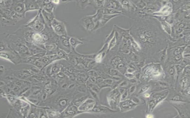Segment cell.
Segmentation results:
<instances>
[{
    "label": "cell",
    "instance_id": "25",
    "mask_svg": "<svg viewBox=\"0 0 190 118\" xmlns=\"http://www.w3.org/2000/svg\"><path fill=\"white\" fill-rule=\"evenodd\" d=\"M52 71L54 73H56V72H58V71H59V68L56 66H54L52 68Z\"/></svg>",
    "mask_w": 190,
    "mask_h": 118
},
{
    "label": "cell",
    "instance_id": "1",
    "mask_svg": "<svg viewBox=\"0 0 190 118\" xmlns=\"http://www.w3.org/2000/svg\"><path fill=\"white\" fill-rule=\"evenodd\" d=\"M51 27L57 35L60 37L67 36L66 28L64 22L54 18L51 24Z\"/></svg>",
    "mask_w": 190,
    "mask_h": 118
},
{
    "label": "cell",
    "instance_id": "10",
    "mask_svg": "<svg viewBox=\"0 0 190 118\" xmlns=\"http://www.w3.org/2000/svg\"><path fill=\"white\" fill-rule=\"evenodd\" d=\"M69 42L72 49H74V51L75 50V48L78 45H82L83 43L82 41L74 37H70Z\"/></svg>",
    "mask_w": 190,
    "mask_h": 118
},
{
    "label": "cell",
    "instance_id": "13",
    "mask_svg": "<svg viewBox=\"0 0 190 118\" xmlns=\"http://www.w3.org/2000/svg\"><path fill=\"white\" fill-rule=\"evenodd\" d=\"M76 5L80 7L81 10L85 9L87 7L89 6L90 1H76Z\"/></svg>",
    "mask_w": 190,
    "mask_h": 118
},
{
    "label": "cell",
    "instance_id": "20",
    "mask_svg": "<svg viewBox=\"0 0 190 118\" xmlns=\"http://www.w3.org/2000/svg\"><path fill=\"white\" fill-rule=\"evenodd\" d=\"M115 42H116V40H115V37H114L113 38L112 40H111L110 42L109 45L108 46V51L112 48L113 47L115 46Z\"/></svg>",
    "mask_w": 190,
    "mask_h": 118
},
{
    "label": "cell",
    "instance_id": "23",
    "mask_svg": "<svg viewBox=\"0 0 190 118\" xmlns=\"http://www.w3.org/2000/svg\"><path fill=\"white\" fill-rule=\"evenodd\" d=\"M88 73H89L88 74L90 75L91 76L95 77H98V74L94 71H90Z\"/></svg>",
    "mask_w": 190,
    "mask_h": 118
},
{
    "label": "cell",
    "instance_id": "18",
    "mask_svg": "<svg viewBox=\"0 0 190 118\" xmlns=\"http://www.w3.org/2000/svg\"><path fill=\"white\" fill-rule=\"evenodd\" d=\"M137 6L141 9H143L146 6V3L143 1H139L137 3Z\"/></svg>",
    "mask_w": 190,
    "mask_h": 118
},
{
    "label": "cell",
    "instance_id": "15",
    "mask_svg": "<svg viewBox=\"0 0 190 118\" xmlns=\"http://www.w3.org/2000/svg\"><path fill=\"white\" fill-rule=\"evenodd\" d=\"M46 49L48 51V52H53L57 48V45L55 44L48 43V44H46L45 45Z\"/></svg>",
    "mask_w": 190,
    "mask_h": 118
},
{
    "label": "cell",
    "instance_id": "22",
    "mask_svg": "<svg viewBox=\"0 0 190 118\" xmlns=\"http://www.w3.org/2000/svg\"><path fill=\"white\" fill-rule=\"evenodd\" d=\"M94 92H96L97 93H98L100 91V88L98 86V85H94L93 86L91 87V89Z\"/></svg>",
    "mask_w": 190,
    "mask_h": 118
},
{
    "label": "cell",
    "instance_id": "19",
    "mask_svg": "<svg viewBox=\"0 0 190 118\" xmlns=\"http://www.w3.org/2000/svg\"><path fill=\"white\" fill-rule=\"evenodd\" d=\"M156 9V6H149L148 8H147L145 12L148 13H151L154 12V11Z\"/></svg>",
    "mask_w": 190,
    "mask_h": 118
},
{
    "label": "cell",
    "instance_id": "28",
    "mask_svg": "<svg viewBox=\"0 0 190 118\" xmlns=\"http://www.w3.org/2000/svg\"><path fill=\"white\" fill-rule=\"evenodd\" d=\"M51 2L56 5H58L60 3V1H51Z\"/></svg>",
    "mask_w": 190,
    "mask_h": 118
},
{
    "label": "cell",
    "instance_id": "14",
    "mask_svg": "<svg viewBox=\"0 0 190 118\" xmlns=\"http://www.w3.org/2000/svg\"><path fill=\"white\" fill-rule=\"evenodd\" d=\"M104 15H120L122 14L121 12L115 10L108 9V8H104L103 11Z\"/></svg>",
    "mask_w": 190,
    "mask_h": 118
},
{
    "label": "cell",
    "instance_id": "11",
    "mask_svg": "<svg viewBox=\"0 0 190 118\" xmlns=\"http://www.w3.org/2000/svg\"><path fill=\"white\" fill-rule=\"evenodd\" d=\"M104 1H90L89 6L93 7L94 9H98L104 8Z\"/></svg>",
    "mask_w": 190,
    "mask_h": 118
},
{
    "label": "cell",
    "instance_id": "12",
    "mask_svg": "<svg viewBox=\"0 0 190 118\" xmlns=\"http://www.w3.org/2000/svg\"><path fill=\"white\" fill-rule=\"evenodd\" d=\"M47 113L48 117L54 118L59 117L61 114L59 112L54 110L48 108L46 110Z\"/></svg>",
    "mask_w": 190,
    "mask_h": 118
},
{
    "label": "cell",
    "instance_id": "3",
    "mask_svg": "<svg viewBox=\"0 0 190 118\" xmlns=\"http://www.w3.org/2000/svg\"><path fill=\"white\" fill-rule=\"evenodd\" d=\"M80 22L81 25L87 30L92 31L95 26V24L93 20L92 15L85 16L81 18Z\"/></svg>",
    "mask_w": 190,
    "mask_h": 118
},
{
    "label": "cell",
    "instance_id": "24",
    "mask_svg": "<svg viewBox=\"0 0 190 118\" xmlns=\"http://www.w3.org/2000/svg\"><path fill=\"white\" fill-rule=\"evenodd\" d=\"M114 32L113 31L111 33V34H110L109 36H108V37L106 38L105 39V42H108V41L110 40L111 39H112L113 35H114Z\"/></svg>",
    "mask_w": 190,
    "mask_h": 118
},
{
    "label": "cell",
    "instance_id": "21",
    "mask_svg": "<svg viewBox=\"0 0 190 118\" xmlns=\"http://www.w3.org/2000/svg\"><path fill=\"white\" fill-rule=\"evenodd\" d=\"M89 89V91L90 93L91 94V95H92V97L93 98L94 100H96L95 101H98V95H97V93L96 92H94L93 91L91 90V89Z\"/></svg>",
    "mask_w": 190,
    "mask_h": 118
},
{
    "label": "cell",
    "instance_id": "2",
    "mask_svg": "<svg viewBox=\"0 0 190 118\" xmlns=\"http://www.w3.org/2000/svg\"><path fill=\"white\" fill-rule=\"evenodd\" d=\"M96 101L94 99L88 98L84 100L83 102L78 107V111L82 113H90L96 104Z\"/></svg>",
    "mask_w": 190,
    "mask_h": 118
},
{
    "label": "cell",
    "instance_id": "26",
    "mask_svg": "<svg viewBox=\"0 0 190 118\" xmlns=\"http://www.w3.org/2000/svg\"><path fill=\"white\" fill-rule=\"evenodd\" d=\"M167 21H168V23L170 24H172L174 22L173 18L171 16H169V18H168V19H167Z\"/></svg>",
    "mask_w": 190,
    "mask_h": 118
},
{
    "label": "cell",
    "instance_id": "27",
    "mask_svg": "<svg viewBox=\"0 0 190 118\" xmlns=\"http://www.w3.org/2000/svg\"><path fill=\"white\" fill-rule=\"evenodd\" d=\"M104 82H105V83L108 84H110L112 83L113 81L111 79H105L104 80Z\"/></svg>",
    "mask_w": 190,
    "mask_h": 118
},
{
    "label": "cell",
    "instance_id": "8",
    "mask_svg": "<svg viewBox=\"0 0 190 118\" xmlns=\"http://www.w3.org/2000/svg\"><path fill=\"white\" fill-rule=\"evenodd\" d=\"M42 15L43 16L45 23L48 25V27H51V24L53 20L55 18L54 13H49L43 10L42 11Z\"/></svg>",
    "mask_w": 190,
    "mask_h": 118
},
{
    "label": "cell",
    "instance_id": "4",
    "mask_svg": "<svg viewBox=\"0 0 190 118\" xmlns=\"http://www.w3.org/2000/svg\"><path fill=\"white\" fill-rule=\"evenodd\" d=\"M70 38V37L68 35L61 37L60 40L58 41L59 48L67 54H69L72 50L69 42Z\"/></svg>",
    "mask_w": 190,
    "mask_h": 118
},
{
    "label": "cell",
    "instance_id": "9",
    "mask_svg": "<svg viewBox=\"0 0 190 118\" xmlns=\"http://www.w3.org/2000/svg\"><path fill=\"white\" fill-rule=\"evenodd\" d=\"M56 6L55 4H53L51 1H44L43 10L47 12L52 13H54V11L55 9Z\"/></svg>",
    "mask_w": 190,
    "mask_h": 118
},
{
    "label": "cell",
    "instance_id": "6",
    "mask_svg": "<svg viewBox=\"0 0 190 118\" xmlns=\"http://www.w3.org/2000/svg\"><path fill=\"white\" fill-rule=\"evenodd\" d=\"M81 112L78 111V107L75 105L70 106L67 109H66L65 111L66 117H74L76 115L81 113Z\"/></svg>",
    "mask_w": 190,
    "mask_h": 118
},
{
    "label": "cell",
    "instance_id": "5",
    "mask_svg": "<svg viewBox=\"0 0 190 118\" xmlns=\"http://www.w3.org/2000/svg\"><path fill=\"white\" fill-rule=\"evenodd\" d=\"M120 15H103L101 18L95 24V28L93 30L92 32L98 30L99 28H102L105 25L108 23L111 20L112 18Z\"/></svg>",
    "mask_w": 190,
    "mask_h": 118
},
{
    "label": "cell",
    "instance_id": "17",
    "mask_svg": "<svg viewBox=\"0 0 190 118\" xmlns=\"http://www.w3.org/2000/svg\"><path fill=\"white\" fill-rule=\"evenodd\" d=\"M67 54L63 50L60 49H58L57 52V55L59 57L60 59L61 58H67Z\"/></svg>",
    "mask_w": 190,
    "mask_h": 118
},
{
    "label": "cell",
    "instance_id": "7",
    "mask_svg": "<svg viewBox=\"0 0 190 118\" xmlns=\"http://www.w3.org/2000/svg\"><path fill=\"white\" fill-rule=\"evenodd\" d=\"M120 7L119 1H104V8L115 10L118 11V8Z\"/></svg>",
    "mask_w": 190,
    "mask_h": 118
},
{
    "label": "cell",
    "instance_id": "16",
    "mask_svg": "<svg viewBox=\"0 0 190 118\" xmlns=\"http://www.w3.org/2000/svg\"><path fill=\"white\" fill-rule=\"evenodd\" d=\"M105 52H99L95 57V62L98 63H100L105 55Z\"/></svg>",
    "mask_w": 190,
    "mask_h": 118
}]
</instances>
